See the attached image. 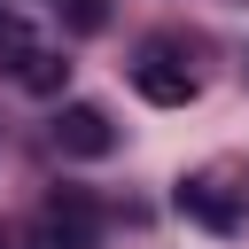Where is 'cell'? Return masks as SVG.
I'll return each instance as SVG.
<instances>
[{
  "mask_svg": "<svg viewBox=\"0 0 249 249\" xmlns=\"http://www.w3.org/2000/svg\"><path fill=\"white\" fill-rule=\"evenodd\" d=\"M132 86H140L156 109H187V101H195V70H187L171 47H148V54L132 62Z\"/></svg>",
  "mask_w": 249,
  "mask_h": 249,
  "instance_id": "1",
  "label": "cell"
},
{
  "mask_svg": "<svg viewBox=\"0 0 249 249\" xmlns=\"http://www.w3.org/2000/svg\"><path fill=\"white\" fill-rule=\"evenodd\" d=\"M54 148H62V156H86V163H93V156H109V148H117V124H109V117H101L93 101H70V109L54 117Z\"/></svg>",
  "mask_w": 249,
  "mask_h": 249,
  "instance_id": "2",
  "label": "cell"
},
{
  "mask_svg": "<svg viewBox=\"0 0 249 249\" xmlns=\"http://www.w3.org/2000/svg\"><path fill=\"white\" fill-rule=\"evenodd\" d=\"M47 226H62L70 241H86V233H93V202L70 195V187H54V195H47Z\"/></svg>",
  "mask_w": 249,
  "mask_h": 249,
  "instance_id": "3",
  "label": "cell"
},
{
  "mask_svg": "<svg viewBox=\"0 0 249 249\" xmlns=\"http://www.w3.org/2000/svg\"><path fill=\"white\" fill-rule=\"evenodd\" d=\"M62 78H70V62H62L54 47H39L31 70H23V93H62Z\"/></svg>",
  "mask_w": 249,
  "mask_h": 249,
  "instance_id": "4",
  "label": "cell"
},
{
  "mask_svg": "<svg viewBox=\"0 0 249 249\" xmlns=\"http://www.w3.org/2000/svg\"><path fill=\"white\" fill-rule=\"evenodd\" d=\"M179 210H195V218H210V226H233V210L210 195V179H187V187H179Z\"/></svg>",
  "mask_w": 249,
  "mask_h": 249,
  "instance_id": "5",
  "label": "cell"
},
{
  "mask_svg": "<svg viewBox=\"0 0 249 249\" xmlns=\"http://www.w3.org/2000/svg\"><path fill=\"white\" fill-rule=\"evenodd\" d=\"M54 16H62L70 31H101V23H109V0H54Z\"/></svg>",
  "mask_w": 249,
  "mask_h": 249,
  "instance_id": "6",
  "label": "cell"
},
{
  "mask_svg": "<svg viewBox=\"0 0 249 249\" xmlns=\"http://www.w3.org/2000/svg\"><path fill=\"white\" fill-rule=\"evenodd\" d=\"M0 249H8V241H0Z\"/></svg>",
  "mask_w": 249,
  "mask_h": 249,
  "instance_id": "7",
  "label": "cell"
}]
</instances>
